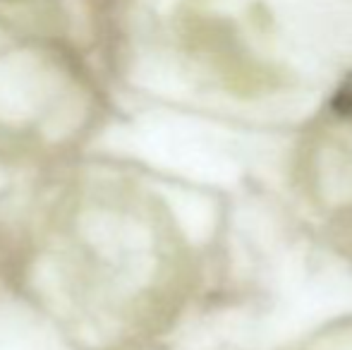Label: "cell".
<instances>
[{"mask_svg": "<svg viewBox=\"0 0 352 350\" xmlns=\"http://www.w3.org/2000/svg\"><path fill=\"white\" fill-rule=\"evenodd\" d=\"M331 108L343 118L352 116V72L343 80V85L336 89L333 98H331Z\"/></svg>", "mask_w": 352, "mask_h": 350, "instance_id": "obj_1", "label": "cell"}]
</instances>
